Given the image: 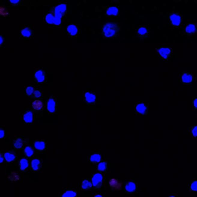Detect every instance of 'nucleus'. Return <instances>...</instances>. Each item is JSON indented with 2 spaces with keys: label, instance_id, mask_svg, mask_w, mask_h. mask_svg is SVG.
Segmentation results:
<instances>
[{
  "label": "nucleus",
  "instance_id": "obj_7",
  "mask_svg": "<svg viewBox=\"0 0 197 197\" xmlns=\"http://www.w3.org/2000/svg\"><path fill=\"white\" fill-rule=\"evenodd\" d=\"M103 182V177L100 173H96L92 178V183L95 188H98L101 187Z\"/></svg>",
  "mask_w": 197,
  "mask_h": 197
},
{
  "label": "nucleus",
  "instance_id": "obj_12",
  "mask_svg": "<svg viewBox=\"0 0 197 197\" xmlns=\"http://www.w3.org/2000/svg\"><path fill=\"white\" fill-rule=\"evenodd\" d=\"M18 165L20 172H24L29 167V162L26 158L20 159L18 161Z\"/></svg>",
  "mask_w": 197,
  "mask_h": 197
},
{
  "label": "nucleus",
  "instance_id": "obj_22",
  "mask_svg": "<svg viewBox=\"0 0 197 197\" xmlns=\"http://www.w3.org/2000/svg\"><path fill=\"white\" fill-rule=\"evenodd\" d=\"M43 102L40 100H36L32 102V108L35 111H39L41 110L43 108Z\"/></svg>",
  "mask_w": 197,
  "mask_h": 197
},
{
  "label": "nucleus",
  "instance_id": "obj_15",
  "mask_svg": "<svg viewBox=\"0 0 197 197\" xmlns=\"http://www.w3.org/2000/svg\"><path fill=\"white\" fill-rule=\"evenodd\" d=\"M33 147L39 151H43L46 149V144L43 141H38L34 142Z\"/></svg>",
  "mask_w": 197,
  "mask_h": 197
},
{
  "label": "nucleus",
  "instance_id": "obj_33",
  "mask_svg": "<svg viewBox=\"0 0 197 197\" xmlns=\"http://www.w3.org/2000/svg\"><path fill=\"white\" fill-rule=\"evenodd\" d=\"M191 133L194 137H197V126H195L192 128Z\"/></svg>",
  "mask_w": 197,
  "mask_h": 197
},
{
  "label": "nucleus",
  "instance_id": "obj_2",
  "mask_svg": "<svg viewBox=\"0 0 197 197\" xmlns=\"http://www.w3.org/2000/svg\"><path fill=\"white\" fill-rule=\"evenodd\" d=\"M156 51L161 58L167 59L171 55L172 49L170 47H162L157 48Z\"/></svg>",
  "mask_w": 197,
  "mask_h": 197
},
{
  "label": "nucleus",
  "instance_id": "obj_26",
  "mask_svg": "<svg viewBox=\"0 0 197 197\" xmlns=\"http://www.w3.org/2000/svg\"><path fill=\"white\" fill-rule=\"evenodd\" d=\"M61 197H77V194L74 191L68 190L62 194Z\"/></svg>",
  "mask_w": 197,
  "mask_h": 197
},
{
  "label": "nucleus",
  "instance_id": "obj_19",
  "mask_svg": "<svg viewBox=\"0 0 197 197\" xmlns=\"http://www.w3.org/2000/svg\"><path fill=\"white\" fill-rule=\"evenodd\" d=\"M67 30L68 33L71 36H75L77 35L79 31L77 27L73 24L69 25L67 27Z\"/></svg>",
  "mask_w": 197,
  "mask_h": 197
},
{
  "label": "nucleus",
  "instance_id": "obj_14",
  "mask_svg": "<svg viewBox=\"0 0 197 197\" xmlns=\"http://www.w3.org/2000/svg\"><path fill=\"white\" fill-rule=\"evenodd\" d=\"M35 79L38 83H43L46 79V75L44 71L41 70L35 72Z\"/></svg>",
  "mask_w": 197,
  "mask_h": 197
},
{
  "label": "nucleus",
  "instance_id": "obj_17",
  "mask_svg": "<svg viewBox=\"0 0 197 197\" xmlns=\"http://www.w3.org/2000/svg\"><path fill=\"white\" fill-rule=\"evenodd\" d=\"M193 80V77L192 74L188 72H185L181 76V81L184 84H189L192 83Z\"/></svg>",
  "mask_w": 197,
  "mask_h": 197
},
{
  "label": "nucleus",
  "instance_id": "obj_31",
  "mask_svg": "<svg viewBox=\"0 0 197 197\" xmlns=\"http://www.w3.org/2000/svg\"><path fill=\"white\" fill-rule=\"evenodd\" d=\"M190 191L197 192V180L193 181L190 186Z\"/></svg>",
  "mask_w": 197,
  "mask_h": 197
},
{
  "label": "nucleus",
  "instance_id": "obj_8",
  "mask_svg": "<svg viewBox=\"0 0 197 197\" xmlns=\"http://www.w3.org/2000/svg\"><path fill=\"white\" fill-rule=\"evenodd\" d=\"M42 165V162L39 158L32 159L31 161V168L32 171H39L41 169Z\"/></svg>",
  "mask_w": 197,
  "mask_h": 197
},
{
  "label": "nucleus",
  "instance_id": "obj_18",
  "mask_svg": "<svg viewBox=\"0 0 197 197\" xmlns=\"http://www.w3.org/2000/svg\"><path fill=\"white\" fill-rule=\"evenodd\" d=\"M23 152H24V155L27 158H32L35 154L34 149L30 145L26 146Z\"/></svg>",
  "mask_w": 197,
  "mask_h": 197
},
{
  "label": "nucleus",
  "instance_id": "obj_37",
  "mask_svg": "<svg viewBox=\"0 0 197 197\" xmlns=\"http://www.w3.org/2000/svg\"><path fill=\"white\" fill-rule=\"evenodd\" d=\"M5 158H4V156L2 155V154H1V156H0V162L1 163H2L4 162V160H5Z\"/></svg>",
  "mask_w": 197,
  "mask_h": 197
},
{
  "label": "nucleus",
  "instance_id": "obj_3",
  "mask_svg": "<svg viewBox=\"0 0 197 197\" xmlns=\"http://www.w3.org/2000/svg\"><path fill=\"white\" fill-rule=\"evenodd\" d=\"M171 24L174 27H180L181 25L182 18L181 15L176 12H172L169 15Z\"/></svg>",
  "mask_w": 197,
  "mask_h": 197
},
{
  "label": "nucleus",
  "instance_id": "obj_11",
  "mask_svg": "<svg viewBox=\"0 0 197 197\" xmlns=\"http://www.w3.org/2000/svg\"><path fill=\"white\" fill-rule=\"evenodd\" d=\"M107 15L109 17H117L120 13V8L116 6H111L106 9Z\"/></svg>",
  "mask_w": 197,
  "mask_h": 197
},
{
  "label": "nucleus",
  "instance_id": "obj_27",
  "mask_svg": "<svg viewBox=\"0 0 197 197\" xmlns=\"http://www.w3.org/2000/svg\"><path fill=\"white\" fill-rule=\"evenodd\" d=\"M66 10L67 6L65 4H61V5H59L54 9V10L58 11L63 14L66 11Z\"/></svg>",
  "mask_w": 197,
  "mask_h": 197
},
{
  "label": "nucleus",
  "instance_id": "obj_34",
  "mask_svg": "<svg viewBox=\"0 0 197 197\" xmlns=\"http://www.w3.org/2000/svg\"><path fill=\"white\" fill-rule=\"evenodd\" d=\"M34 96L35 98H40L42 96V94L38 90H35L34 93Z\"/></svg>",
  "mask_w": 197,
  "mask_h": 197
},
{
  "label": "nucleus",
  "instance_id": "obj_1",
  "mask_svg": "<svg viewBox=\"0 0 197 197\" xmlns=\"http://www.w3.org/2000/svg\"><path fill=\"white\" fill-rule=\"evenodd\" d=\"M102 31L104 38L111 39L117 37L121 31V28L116 21H111L105 23Z\"/></svg>",
  "mask_w": 197,
  "mask_h": 197
},
{
  "label": "nucleus",
  "instance_id": "obj_4",
  "mask_svg": "<svg viewBox=\"0 0 197 197\" xmlns=\"http://www.w3.org/2000/svg\"><path fill=\"white\" fill-rule=\"evenodd\" d=\"M96 94L91 91H87L85 94V102L87 105H94L97 103Z\"/></svg>",
  "mask_w": 197,
  "mask_h": 197
},
{
  "label": "nucleus",
  "instance_id": "obj_21",
  "mask_svg": "<svg viewBox=\"0 0 197 197\" xmlns=\"http://www.w3.org/2000/svg\"><path fill=\"white\" fill-rule=\"evenodd\" d=\"M101 156L98 153H94L91 154L90 157V161L93 164L98 163L101 161Z\"/></svg>",
  "mask_w": 197,
  "mask_h": 197
},
{
  "label": "nucleus",
  "instance_id": "obj_16",
  "mask_svg": "<svg viewBox=\"0 0 197 197\" xmlns=\"http://www.w3.org/2000/svg\"><path fill=\"white\" fill-rule=\"evenodd\" d=\"M23 120L26 123H31L34 120V114L32 111L29 110L24 113Z\"/></svg>",
  "mask_w": 197,
  "mask_h": 197
},
{
  "label": "nucleus",
  "instance_id": "obj_28",
  "mask_svg": "<svg viewBox=\"0 0 197 197\" xmlns=\"http://www.w3.org/2000/svg\"><path fill=\"white\" fill-rule=\"evenodd\" d=\"M54 16L52 13H49L46 17V20L48 24H53Z\"/></svg>",
  "mask_w": 197,
  "mask_h": 197
},
{
  "label": "nucleus",
  "instance_id": "obj_36",
  "mask_svg": "<svg viewBox=\"0 0 197 197\" xmlns=\"http://www.w3.org/2000/svg\"><path fill=\"white\" fill-rule=\"evenodd\" d=\"M5 135V130L3 129H1L0 130V138H2L4 137Z\"/></svg>",
  "mask_w": 197,
  "mask_h": 197
},
{
  "label": "nucleus",
  "instance_id": "obj_5",
  "mask_svg": "<svg viewBox=\"0 0 197 197\" xmlns=\"http://www.w3.org/2000/svg\"><path fill=\"white\" fill-rule=\"evenodd\" d=\"M135 110L138 114L143 116L147 115L150 109L148 106L144 103L138 104L135 106Z\"/></svg>",
  "mask_w": 197,
  "mask_h": 197
},
{
  "label": "nucleus",
  "instance_id": "obj_41",
  "mask_svg": "<svg viewBox=\"0 0 197 197\" xmlns=\"http://www.w3.org/2000/svg\"><path fill=\"white\" fill-rule=\"evenodd\" d=\"M169 197H176L175 196H173V195H172V196H171Z\"/></svg>",
  "mask_w": 197,
  "mask_h": 197
},
{
  "label": "nucleus",
  "instance_id": "obj_9",
  "mask_svg": "<svg viewBox=\"0 0 197 197\" xmlns=\"http://www.w3.org/2000/svg\"><path fill=\"white\" fill-rule=\"evenodd\" d=\"M4 156L5 161L8 163H10L16 161L17 154L14 150H11L5 153Z\"/></svg>",
  "mask_w": 197,
  "mask_h": 197
},
{
  "label": "nucleus",
  "instance_id": "obj_29",
  "mask_svg": "<svg viewBox=\"0 0 197 197\" xmlns=\"http://www.w3.org/2000/svg\"><path fill=\"white\" fill-rule=\"evenodd\" d=\"M35 88L32 86H29L27 87L26 90V94L27 96L31 97L35 92Z\"/></svg>",
  "mask_w": 197,
  "mask_h": 197
},
{
  "label": "nucleus",
  "instance_id": "obj_35",
  "mask_svg": "<svg viewBox=\"0 0 197 197\" xmlns=\"http://www.w3.org/2000/svg\"><path fill=\"white\" fill-rule=\"evenodd\" d=\"M10 2L12 5H17L20 4V1L19 0H15V1H10Z\"/></svg>",
  "mask_w": 197,
  "mask_h": 197
},
{
  "label": "nucleus",
  "instance_id": "obj_6",
  "mask_svg": "<svg viewBox=\"0 0 197 197\" xmlns=\"http://www.w3.org/2000/svg\"><path fill=\"white\" fill-rule=\"evenodd\" d=\"M150 31L144 26H140L137 30V35L141 41H145L148 39Z\"/></svg>",
  "mask_w": 197,
  "mask_h": 197
},
{
  "label": "nucleus",
  "instance_id": "obj_24",
  "mask_svg": "<svg viewBox=\"0 0 197 197\" xmlns=\"http://www.w3.org/2000/svg\"><path fill=\"white\" fill-rule=\"evenodd\" d=\"M21 35L25 38H29L32 34V30L30 27H26L21 31Z\"/></svg>",
  "mask_w": 197,
  "mask_h": 197
},
{
  "label": "nucleus",
  "instance_id": "obj_13",
  "mask_svg": "<svg viewBox=\"0 0 197 197\" xmlns=\"http://www.w3.org/2000/svg\"><path fill=\"white\" fill-rule=\"evenodd\" d=\"M47 110L50 113H55L56 105V102L53 98H50L48 99L47 103Z\"/></svg>",
  "mask_w": 197,
  "mask_h": 197
},
{
  "label": "nucleus",
  "instance_id": "obj_40",
  "mask_svg": "<svg viewBox=\"0 0 197 197\" xmlns=\"http://www.w3.org/2000/svg\"><path fill=\"white\" fill-rule=\"evenodd\" d=\"M94 197H102V195H95Z\"/></svg>",
  "mask_w": 197,
  "mask_h": 197
},
{
  "label": "nucleus",
  "instance_id": "obj_32",
  "mask_svg": "<svg viewBox=\"0 0 197 197\" xmlns=\"http://www.w3.org/2000/svg\"><path fill=\"white\" fill-rule=\"evenodd\" d=\"M61 17H57L54 16V22L53 24L56 26H59L61 24Z\"/></svg>",
  "mask_w": 197,
  "mask_h": 197
},
{
  "label": "nucleus",
  "instance_id": "obj_10",
  "mask_svg": "<svg viewBox=\"0 0 197 197\" xmlns=\"http://www.w3.org/2000/svg\"><path fill=\"white\" fill-rule=\"evenodd\" d=\"M185 33L186 35L190 36L197 33V25L194 23H190L187 25L185 29Z\"/></svg>",
  "mask_w": 197,
  "mask_h": 197
},
{
  "label": "nucleus",
  "instance_id": "obj_23",
  "mask_svg": "<svg viewBox=\"0 0 197 197\" xmlns=\"http://www.w3.org/2000/svg\"><path fill=\"white\" fill-rule=\"evenodd\" d=\"M136 185L132 182H129L125 186V189L128 192H133L136 190Z\"/></svg>",
  "mask_w": 197,
  "mask_h": 197
},
{
  "label": "nucleus",
  "instance_id": "obj_30",
  "mask_svg": "<svg viewBox=\"0 0 197 197\" xmlns=\"http://www.w3.org/2000/svg\"><path fill=\"white\" fill-rule=\"evenodd\" d=\"M107 168V164L105 162H100L98 165V170L100 171H104L106 170Z\"/></svg>",
  "mask_w": 197,
  "mask_h": 197
},
{
  "label": "nucleus",
  "instance_id": "obj_25",
  "mask_svg": "<svg viewBox=\"0 0 197 197\" xmlns=\"http://www.w3.org/2000/svg\"><path fill=\"white\" fill-rule=\"evenodd\" d=\"M92 183L87 180H83L82 182L81 189L83 190H88L91 189L92 186Z\"/></svg>",
  "mask_w": 197,
  "mask_h": 197
},
{
  "label": "nucleus",
  "instance_id": "obj_39",
  "mask_svg": "<svg viewBox=\"0 0 197 197\" xmlns=\"http://www.w3.org/2000/svg\"><path fill=\"white\" fill-rule=\"evenodd\" d=\"M3 41V38L2 36H1V44H2Z\"/></svg>",
  "mask_w": 197,
  "mask_h": 197
},
{
  "label": "nucleus",
  "instance_id": "obj_38",
  "mask_svg": "<svg viewBox=\"0 0 197 197\" xmlns=\"http://www.w3.org/2000/svg\"><path fill=\"white\" fill-rule=\"evenodd\" d=\"M193 106L195 109H197V98L195 99L194 101Z\"/></svg>",
  "mask_w": 197,
  "mask_h": 197
},
{
  "label": "nucleus",
  "instance_id": "obj_20",
  "mask_svg": "<svg viewBox=\"0 0 197 197\" xmlns=\"http://www.w3.org/2000/svg\"><path fill=\"white\" fill-rule=\"evenodd\" d=\"M24 145V141L21 138H17L13 142L14 147L16 149H21Z\"/></svg>",
  "mask_w": 197,
  "mask_h": 197
}]
</instances>
